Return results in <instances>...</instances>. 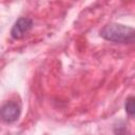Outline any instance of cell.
I'll list each match as a JSON object with an SVG mask.
<instances>
[{"mask_svg": "<svg viewBox=\"0 0 135 135\" xmlns=\"http://www.w3.org/2000/svg\"><path fill=\"white\" fill-rule=\"evenodd\" d=\"M134 35L133 27L118 23L108 24L100 31V36L103 39L116 43H133Z\"/></svg>", "mask_w": 135, "mask_h": 135, "instance_id": "cell-1", "label": "cell"}, {"mask_svg": "<svg viewBox=\"0 0 135 135\" xmlns=\"http://www.w3.org/2000/svg\"><path fill=\"white\" fill-rule=\"evenodd\" d=\"M21 113V107L16 101H8L0 108V119L6 123L15 122Z\"/></svg>", "mask_w": 135, "mask_h": 135, "instance_id": "cell-2", "label": "cell"}, {"mask_svg": "<svg viewBox=\"0 0 135 135\" xmlns=\"http://www.w3.org/2000/svg\"><path fill=\"white\" fill-rule=\"evenodd\" d=\"M32 26H33V21L30 18L21 17L13 25L11 35L14 39H21L31 31Z\"/></svg>", "mask_w": 135, "mask_h": 135, "instance_id": "cell-3", "label": "cell"}, {"mask_svg": "<svg viewBox=\"0 0 135 135\" xmlns=\"http://www.w3.org/2000/svg\"><path fill=\"white\" fill-rule=\"evenodd\" d=\"M124 109H126V112L127 114L133 118L134 117V113H135V110H134V97L133 96H130L126 99V103H124Z\"/></svg>", "mask_w": 135, "mask_h": 135, "instance_id": "cell-4", "label": "cell"}, {"mask_svg": "<svg viewBox=\"0 0 135 135\" xmlns=\"http://www.w3.org/2000/svg\"><path fill=\"white\" fill-rule=\"evenodd\" d=\"M115 135H131V133L124 124L120 123L117 127H115Z\"/></svg>", "mask_w": 135, "mask_h": 135, "instance_id": "cell-5", "label": "cell"}]
</instances>
